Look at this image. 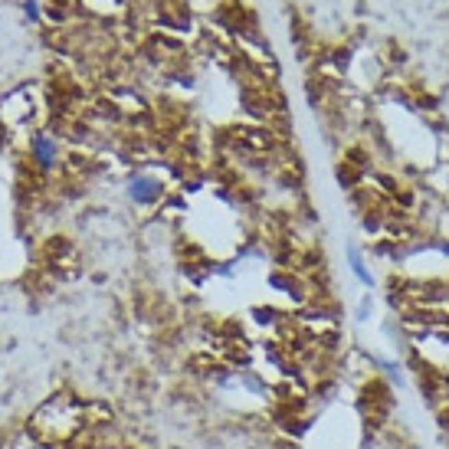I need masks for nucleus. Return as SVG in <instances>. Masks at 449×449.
I'll use <instances>...</instances> for the list:
<instances>
[{
    "label": "nucleus",
    "instance_id": "nucleus-2",
    "mask_svg": "<svg viewBox=\"0 0 449 449\" xmlns=\"http://www.w3.org/2000/svg\"><path fill=\"white\" fill-rule=\"evenodd\" d=\"M345 256H348V266H351V272H354V279H358L364 289H371V285H374V276H371V269H367V263H364L361 250H358V246H348Z\"/></svg>",
    "mask_w": 449,
    "mask_h": 449
},
{
    "label": "nucleus",
    "instance_id": "nucleus-3",
    "mask_svg": "<svg viewBox=\"0 0 449 449\" xmlns=\"http://www.w3.org/2000/svg\"><path fill=\"white\" fill-rule=\"evenodd\" d=\"M33 151H36V158H40V165H49V161H56V141L53 138H33Z\"/></svg>",
    "mask_w": 449,
    "mask_h": 449
},
{
    "label": "nucleus",
    "instance_id": "nucleus-4",
    "mask_svg": "<svg viewBox=\"0 0 449 449\" xmlns=\"http://www.w3.org/2000/svg\"><path fill=\"white\" fill-rule=\"evenodd\" d=\"M371 312H374V299H371V292H367V295L358 302V321H367Z\"/></svg>",
    "mask_w": 449,
    "mask_h": 449
},
{
    "label": "nucleus",
    "instance_id": "nucleus-1",
    "mask_svg": "<svg viewBox=\"0 0 449 449\" xmlns=\"http://www.w3.org/2000/svg\"><path fill=\"white\" fill-rule=\"evenodd\" d=\"M128 194H132V200L135 204H141V207H151L158 197H161V184L154 178H148V174H135L132 178V184H128Z\"/></svg>",
    "mask_w": 449,
    "mask_h": 449
}]
</instances>
